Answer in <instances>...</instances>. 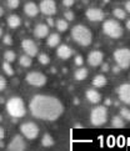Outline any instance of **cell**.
Segmentation results:
<instances>
[{
	"instance_id": "cell-1",
	"label": "cell",
	"mask_w": 130,
	"mask_h": 151,
	"mask_svg": "<svg viewBox=\"0 0 130 151\" xmlns=\"http://www.w3.org/2000/svg\"><path fill=\"white\" fill-rule=\"evenodd\" d=\"M29 109L31 115L45 121H55L63 115V102L50 95H35L30 100Z\"/></svg>"
},
{
	"instance_id": "cell-2",
	"label": "cell",
	"mask_w": 130,
	"mask_h": 151,
	"mask_svg": "<svg viewBox=\"0 0 130 151\" xmlns=\"http://www.w3.org/2000/svg\"><path fill=\"white\" fill-rule=\"evenodd\" d=\"M72 37L75 42L81 46H88L93 41V34L84 25H75L72 29Z\"/></svg>"
},
{
	"instance_id": "cell-3",
	"label": "cell",
	"mask_w": 130,
	"mask_h": 151,
	"mask_svg": "<svg viewBox=\"0 0 130 151\" xmlns=\"http://www.w3.org/2000/svg\"><path fill=\"white\" fill-rule=\"evenodd\" d=\"M6 111H8V114L14 119H20V117L25 116L26 107H25L23 99L18 98V96H14V98L9 99L6 101Z\"/></svg>"
},
{
	"instance_id": "cell-4",
	"label": "cell",
	"mask_w": 130,
	"mask_h": 151,
	"mask_svg": "<svg viewBox=\"0 0 130 151\" xmlns=\"http://www.w3.org/2000/svg\"><path fill=\"white\" fill-rule=\"evenodd\" d=\"M103 31H104L105 35L111 37V39H119L124 34L123 26L116 20H113V19L104 21V24H103Z\"/></svg>"
},
{
	"instance_id": "cell-5",
	"label": "cell",
	"mask_w": 130,
	"mask_h": 151,
	"mask_svg": "<svg viewBox=\"0 0 130 151\" xmlns=\"http://www.w3.org/2000/svg\"><path fill=\"white\" fill-rule=\"evenodd\" d=\"M108 121V110L105 106H95L90 112V122L94 126H101Z\"/></svg>"
},
{
	"instance_id": "cell-6",
	"label": "cell",
	"mask_w": 130,
	"mask_h": 151,
	"mask_svg": "<svg viewBox=\"0 0 130 151\" xmlns=\"http://www.w3.org/2000/svg\"><path fill=\"white\" fill-rule=\"evenodd\" d=\"M114 60L120 69H129L130 68V49L120 47L114 51Z\"/></svg>"
},
{
	"instance_id": "cell-7",
	"label": "cell",
	"mask_w": 130,
	"mask_h": 151,
	"mask_svg": "<svg viewBox=\"0 0 130 151\" xmlns=\"http://www.w3.org/2000/svg\"><path fill=\"white\" fill-rule=\"evenodd\" d=\"M20 132L28 140H35L39 135V126L35 122H24L20 125Z\"/></svg>"
},
{
	"instance_id": "cell-8",
	"label": "cell",
	"mask_w": 130,
	"mask_h": 151,
	"mask_svg": "<svg viewBox=\"0 0 130 151\" xmlns=\"http://www.w3.org/2000/svg\"><path fill=\"white\" fill-rule=\"evenodd\" d=\"M26 83L29 85H32L35 88H41L46 84V76L43 73H39V71H31L26 75Z\"/></svg>"
},
{
	"instance_id": "cell-9",
	"label": "cell",
	"mask_w": 130,
	"mask_h": 151,
	"mask_svg": "<svg viewBox=\"0 0 130 151\" xmlns=\"http://www.w3.org/2000/svg\"><path fill=\"white\" fill-rule=\"evenodd\" d=\"M9 151H24L26 150V142L21 135H15L13 140L8 145Z\"/></svg>"
},
{
	"instance_id": "cell-10",
	"label": "cell",
	"mask_w": 130,
	"mask_h": 151,
	"mask_svg": "<svg viewBox=\"0 0 130 151\" xmlns=\"http://www.w3.org/2000/svg\"><path fill=\"white\" fill-rule=\"evenodd\" d=\"M39 10L44 15L51 17V15L56 13V3L54 1V0H41Z\"/></svg>"
},
{
	"instance_id": "cell-11",
	"label": "cell",
	"mask_w": 130,
	"mask_h": 151,
	"mask_svg": "<svg viewBox=\"0 0 130 151\" xmlns=\"http://www.w3.org/2000/svg\"><path fill=\"white\" fill-rule=\"evenodd\" d=\"M21 47H23V50L25 51L26 55H29L31 58L36 56L38 51H39L38 50V45L30 39H24L23 41H21Z\"/></svg>"
},
{
	"instance_id": "cell-12",
	"label": "cell",
	"mask_w": 130,
	"mask_h": 151,
	"mask_svg": "<svg viewBox=\"0 0 130 151\" xmlns=\"http://www.w3.org/2000/svg\"><path fill=\"white\" fill-rule=\"evenodd\" d=\"M118 93V96L119 99H120V101H123L124 104L126 105H130V84H123L118 88L116 90Z\"/></svg>"
},
{
	"instance_id": "cell-13",
	"label": "cell",
	"mask_w": 130,
	"mask_h": 151,
	"mask_svg": "<svg viewBox=\"0 0 130 151\" xmlns=\"http://www.w3.org/2000/svg\"><path fill=\"white\" fill-rule=\"evenodd\" d=\"M103 60H104V54L99 50H93L89 56H88V63L89 65H91L93 68H96V66H100Z\"/></svg>"
},
{
	"instance_id": "cell-14",
	"label": "cell",
	"mask_w": 130,
	"mask_h": 151,
	"mask_svg": "<svg viewBox=\"0 0 130 151\" xmlns=\"http://www.w3.org/2000/svg\"><path fill=\"white\" fill-rule=\"evenodd\" d=\"M86 19L90 20V21H101L104 19V12L101 9H98V8H90L86 10Z\"/></svg>"
},
{
	"instance_id": "cell-15",
	"label": "cell",
	"mask_w": 130,
	"mask_h": 151,
	"mask_svg": "<svg viewBox=\"0 0 130 151\" xmlns=\"http://www.w3.org/2000/svg\"><path fill=\"white\" fill-rule=\"evenodd\" d=\"M34 35L38 39H45L49 35V26L46 24H38L34 29Z\"/></svg>"
},
{
	"instance_id": "cell-16",
	"label": "cell",
	"mask_w": 130,
	"mask_h": 151,
	"mask_svg": "<svg viewBox=\"0 0 130 151\" xmlns=\"http://www.w3.org/2000/svg\"><path fill=\"white\" fill-rule=\"evenodd\" d=\"M24 12L25 14L28 15V17L30 18H35L38 14H39V6L35 4V3H32V1H29V3H26L24 5Z\"/></svg>"
},
{
	"instance_id": "cell-17",
	"label": "cell",
	"mask_w": 130,
	"mask_h": 151,
	"mask_svg": "<svg viewBox=\"0 0 130 151\" xmlns=\"http://www.w3.org/2000/svg\"><path fill=\"white\" fill-rule=\"evenodd\" d=\"M56 55H58V58L63 59V60H68V59H70V56L73 55V50L70 49L68 45H60L56 50Z\"/></svg>"
},
{
	"instance_id": "cell-18",
	"label": "cell",
	"mask_w": 130,
	"mask_h": 151,
	"mask_svg": "<svg viewBox=\"0 0 130 151\" xmlns=\"http://www.w3.org/2000/svg\"><path fill=\"white\" fill-rule=\"evenodd\" d=\"M85 96H86V99H88V101H90L91 104H99L100 100H101V95L94 89L86 90Z\"/></svg>"
},
{
	"instance_id": "cell-19",
	"label": "cell",
	"mask_w": 130,
	"mask_h": 151,
	"mask_svg": "<svg viewBox=\"0 0 130 151\" xmlns=\"http://www.w3.org/2000/svg\"><path fill=\"white\" fill-rule=\"evenodd\" d=\"M6 23H8V26L10 29H16V28H19V26H20L21 20H20V18L18 17V15L13 14V15H10V17L6 19Z\"/></svg>"
},
{
	"instance_id": "cell-20",
	"label": "cell",
	"mask_w": 130,
	"mask_h": 151,
	"mask_svg": "<svg viewBox=\"0 0 130 151\" xmlns=\"http://www.w3.org/2000/svg\"><path fill=\"white\" fill-rule=\"evenodd\" d=\"M46 44L49 47H55L60 44V35H58L56 33L50 34L48 36V40H46Z\"/></svg>"
},
{
	"instance_id": "cell-21",
	"label": "cell",
	"mask_w": 130,
	"mask_h": 151,
	"mask_svg": "<svg viewBox=\"0 0 130 151\" xmlns=\"http://www.w3.org/2000/svg\"><path fill=\"white\" fill-rule=\"evenodd\" d=\"M74 78L77 79L78 81H83V80H85L86 78H88V69L79 66V69L74 73Z\"/></svg>"
},
{
	"instance_id": "cell-22",
	"label": "cell",
	"mask_w": 130,
	"mask_h": 151,
	"mask_svg": "<svg viewBox=\"0 0 130 151\" xmlns=\"http://www.w3.org/2000/svg\"><path fill=\"white\" fill-rule=\"evenodd\" d=\"M106 83H108V80L104 75H96V76L93 79V85L95 88H104L106 85Z\"/></svg>"
},
{
	"instance_id": "cell-23",
	"label": "cell",
	"mask_w": 130,
	"mask_h": 151,
	"mask_svg": "<svg viewBox=\"0 0 130 151\" xmlns=\"http://www.w3.org/2000/svg\"><path fill=\"white\" fill-rule=\"evenodd\" d=\"M111 125L114 126V127H116V129H121V127H124V119L120 116V115H116V116H114L113 119H111Z\"/></svg>"
},
{
	"instance_id": "cell-24",
	"label": "cell",
	"mask_w": 130,
	"mask_h": 151,
	"mask_svg": "<svg viewBox=\"0 0 130 151\" xmlns=\"http://www.w3.org/2000/svg\"><path fill=\"white\" fill-rule=\"evenodd\" d=\"M41 145L44 147H50L54 145V139L51 137V135L49 134H44V136L41 139Z\"/></svg>"
},
{
	"instance_id": "cell-25",
	"label": "cell",
	"mask_w": 130,
	"mask_h": 151,
	"mask_svg": "<svg viewBox=\"0 0 130 151\" xmlns=\"http://www.w3.org/2000/svg\"><path fill=\"white\" fill-rule=\"evenodd\" d=\"M55 26H56L58 31H60V33H64V31H66V30H68V28H69L68 21H66V20H63V19L56 20Z\"/></svg>"
},
{
	"instance_id": "cell-26",
	"label": "cell",
	"mask_w": 130,
	"mask_h": 151,
	"mask_svg": "<svg viewBox=\"0 0 130 151\" xmlns=\"http://www.w3.org/2000/svg\"><path fill=\"white\" fill-rule=\"evenodd\" d=\"M19 63H20V65H21V66L29 68V66H31V64H32L31 56H29V55H23V56H20Z\"/></svg>"
},
{
	"instance_id": "cell-27",
	"label": "cell",
	"mask_w": 130,
	"mask_h": 151,
	"mask_svg": "<svg viewBox=\"0 0 130 151\" xmlns=\"http://www.w3.org/2000/svg\"><path fill=\"white\" fill-rule=\"evenodd\" d=\"M114 17H115L116 19H120V20H124L126 18V13H125V10H123L120 8H116V9H114Z\"/></svg>"
},
{
	"instance_id": "cell-28",
	"label": "cell",
	"mask_w": 130,
	"mask_h": 151,
	"mask_svg": "<svg viewBox=\"0 0 130 151\" xmlns=\"http://www.w3.org/2000/svg\"><path fill=\"white\" fill-rule=\"evenodd\" d=\"M4 59H5V61H8V63H13L15 59H16V54L14 51H5L4 52Z\"/></svg>"
},
{
	"instance_id": "cell-29",
	"label": "cell",
	"mask_w": 130,
	"mask_h": 151,
	"mask_svg": "<svg viewBox=\"0 0 130 151\" xmlns=\"http://www.w3.org/2000/svg\"><path fill=\"white\" fill-rule=\"evenodd\" d=\"M38 60H39L40 64H43V65H48L49 63H50V58H49L48 54L45 52H41L39 56H38Z\"/></svg>"
},
{
	"instance_id": "cell-30",
	"label": "cell",
	"mask_w": 130,
	"mask_h": 151,
	"mask_svg": "<svg viewBox=\"0 0 130 151\" xmlns=\"http://www.w3.org/2000/svg\"><path fill=\"white\" fill-rule=\"evenodd\" d=\"M3 70L5 71V74H6V75H10V76H13V75H14V69L12 68L10 63H8V61H5L3 64Z\"/></svg>"
},
{
	"instance_id": "cell-31",
	"label": "cell",
	"mask_w": 130,
	"mask_h": 151,
	"mask_svg": "<svg viewBox=\"0 0 130 151\" xmlns=\"http://www.w3.org/2000/svg\"><path fill=\"white\" fill-rule=\"evenodd\" d=\"M120 115L124 120H128L130 121V109H128V107H123V109H120Z\"/></svg>"
},
{
	"instance_id": "cell-32",
	"label": "cell",
	"mask_w": 130,
	"mask_h": 151,
	"mask_svg": "<svg viewBox=\"0 0 130 151\" xmlns=\"http://www.w3.org/2000/svg\"><path fill=\"white\" fill-rule=\"evenodd\" d=\"M6 4L9 9H16L20 4V0H6Z\"/></svg>"
},
{
	"instance_id": "cell-33",
	"label": "cell",
	"mask_w": 130,
	"mask_h": 151,
	"mask_svg": "<svg viewBox=\"0 0 130 151\" xmlns=\"http://www.w3.org/2000/svg\"><path fill=\"white\" fill-rule=\"evenodd\" d=\"M3 41H4L5 45H12L13 44V39H12V36H10V35H4Z\"/></svg>"
},
{
	"instance_id": "cell-34",
	"label": "cell",
	"mask_w": 130,
	"mask_h": 151,
	"mask_svg": "<svg viewBox=\"0 0 130 151\" xmlns=\"http://www.w3.org/2000/svg\"><path fill=\"white\" fill-rule=\"evenodd\" d=\"M83 63H84V59L81 58V55H77V56H75V65H77V66H81V65H83Z\"/></svg>"
},
{
	"instance_id": "cell-35",
	"label": "cell",
	"mask_w": 130,
	"mask_h": 151,
	"mask_svg": "<svg viewBox=\"0 0 130 151\" xmlns=\"http://www.w3.org/2000/svg\"><path fill=\"white\" fill-rule=\"evenodd\" d=\"M5 88H6V80L4 76H0V91L5 90Z\"/></svg>"
},
{
	"instance_id": "cell-36",
	"label": "cell",
	"mask_w": 130,
	"mask_h": 151,
	"mask_svg": "<svg viewBox=\"0 0 130 151\" xmlns=\"http://www.w3.org/2000/svg\"><path fill=\"white\" fill-rule=\"evenodd\" d=\"M75 4V0H63V5L65 8H70Z\"/></svg>"
},
{
	"instance_id": "cell-37",
	"label": "cell",
	"mask_w": 130,
	"mask_h": 151,
	"mask_svg": "<svg viewBox=\"0 0 130 151\" xmlns=\"http://www.w3.org/2000/svg\"><path fill=\"white\" fill-rule=\"evenodd\" d=\"M65 19L69 20V21H73L74 20V13L73 12H65Z\"/></svg>"
},
{
	"instance_id": "cell-38",
	"label": "cell",
	"mask_w": 130,
	"mask_h": 151,
	"mask_svg": "<svg viewBox=\"0 0 130 151\" xmlns=\"http://www.w3.org/2000/svg\"><path fill=\"white\" fill-rule=\"evenodd\" d=\"M5 137V130L3 127H0V140H3Z\"/></svg>"
},
{
	"instance_id": "cell-39",
	"label": "cell",
	"mask_w": 130,
	"mask_h": 151,
	"mask_svg": "<svg viewBox=\"0 0 130 151\" xmlns=\"http://www.w3.org/2000/svg\"><path fill=\"white\" fill-rule=\"evenodd\" d=\"M125 10H126L128 13H130V0L125 3Z\"/></svg>"
},
{
	"instance_id": "cell-40",
	"label": "cell",
	"mask_w": 130,
	"mask_h": 151,
	"mask_svg": "<svg viewBox=\"0 0 130 151\" xmlns=\"http://www.w3.org/2000/svg\"><path fill=\"white\" fill-rule=\"evenodd\" d=\"M54 24H55V23H54V20L49 18V19H48V25H50V26H55Z\"/></svg>"
},
{
	"instance_id": "cell-41",
	"label": "cell",
	"mask_w": 130,
	"mask_h": 151,
	"mask_svg": "<svg viewBox=\"0 0 130 151\" xmlns=\"http://www.w3.org/2000/svg\"><path fill=\"white\" fill-rule=\"evenodd\" d=\"M3 15H4V9H3L1 6H0V18H1Z\"/></svg>"
},
{
	"instance_id": "cell-42",
	"label": "cell",
	"mask_w": 130,
	"mask_h": 151,
	"mask_svg": "<svg viewBox=\"0 0 130 151\" xmlns=\"http://www.w3.org/2000/svg\"><path fill=\"white\" fill-rule=\"evenodd\" d=\"M126 28H128V30H130V19L126 21Z\"/></svg>"
},
{
	"instance_id": "cell-43",
	"label": "cell",
	"mask_w": 130,
	"mask_h": 151,
	"mask_svg": "<svg viewBox=\"0 0 130 151\" xmlns=\"http://www.w3.org/2000/svg\"><path fill=\"white\" fill-rule=\"evenodd\" d=\"M110 104H111V101H110L109 99H106V100H105V105H110Z\"/></svg>"
},
{
	"instance_id": "cell-44",
	"label": "cell",
	"mask_w": 130,
	"mask_h": 151,
	"mask_svg": "<svg viewBox=\"0 0 130 151\" xmlns=\"http://www.w3.org/2000/svg\"><path fill=\"white\" fill-rule=\"evenodd\" d=\"M1 36H3V29L0 28V37H1Z\"/></svg>"
},
{
	"instance_id": "cell-45",
	"label": "cell",
	"mask_w": 130,
	"mask_h": 151,
	"mask_svg": "<svg viewBox=\"0 0 130 151\" xmlns=\"http://www.w3.org/2000/svg\"><path fill=\"white\" fill-rule=\"evenodd\" d=\"M1 121H3V116H1V115H0V122H1Z\"/></svg>"
}]
</instances>
